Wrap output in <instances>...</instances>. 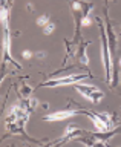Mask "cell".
I'll return each instance as SVG.
<instances>
[{
  "label": "cell",
  "instance_id": "obj_1",
  "mask_svg": "<svg viewBox=\"0 0 121 147\" xmlns=\"http://www.w3.org/2000/svg\"><path fill=\"white\" fill-rule=\"evenodd\" d=\"M74 86H75V89L80 92L86 100L92 101V103H98V101L103 98V92L100 89H97V87L92 86V84H81V83H77V84H74Z\"/></svg>",
  "mask_w": 121,
  "mask_h": 147
},
{
  "label": "cell",
  "instance_id": "obj_2",
  "mask_svg": "<svg viewBox=\"0 0 121 147\" xmlns=\"http://www.w3.org/2000/svg\"><path fill=\"white\" fill-rule=\"evenodd\" d=\"M92 121H94V126L97 127V130L100 132H106L109 130L112 123H110V117L107 113H98V115H91Z\"/></svg>",
  "mask_w": 121,
  "mask_h": 147
},
{
  "label": "cell",
  "instance_id": "obj_3",
  "mask_svg": "<svg viewBox=\"0 0 121 147\" xmlns=\"http://www.w3.org/2000/svg\"><path fill=\"white\" fill-rule=\"evenodd\" d=\"M87 75L86 74H81V75H69V77H64V78H58V80H52V81H48L46 83V86H64V84H77V83H80V80L83 78H86Z\"/></svg>",
  "mask_w": 121,
  "mask_h": 147
},
{
  "label": "cell",
  "instance_id": "obj_4",
  "mask_svg": "<svg viewBox=\"0 0 121 147\" xmlns=\"http://www.w3.org/2000/svg\"><path fill=\"white\" fill-rule=\"evenodd\" d=\"M72 115H75L74 110H60V112L46 115L45 119H46V121H62V119H66L69 117H72Z\"/></svg>",
  "mask_w": 121,
  "mask_h": 147
},
{
  "label": "cell",
  "instance_id": "obj_5",
  "mask_svg": "<svg viewBox=\"0 0 121 147\" xmlns=\"http://www.w3.org/2000/svg\"><path fill=\"white\" fill-rule=\"evenodd\" d=\"M49 17L48 16H40L39 18H37V25H40V26H48L49 25Z\"/></svg>",
  "mask_w": 121,
  "mask_h": 147
},
{
  "label": "cell",
  "instance_id": "obj_6",
  "mask_svg": "<svg viewBox=\"0 0 121 147\" xmlns=\"http://www.w3.org/2000/svg\"><path fill=\"white\" fill-rule=\"evenodd\" d=\"M54 29H55V25H54V23H49L48 26H45V29H43V32H45L46 35H49V34H51V32H52Z\"/></svg>",
  "mask_w": 121,
  "mask_h": 147
},
{
  "label": "cell",
  "instance_id": "obj_7",
  "mask_svg": "<svg viewBox=\"0 0 121 147\" xmlns=\"http://www.w3.org/2000/svg\"><path fill=\"white\" fill-rule=\"evenodd\" d=\"M22 57H23V58H31V57H32V52H31V51H23V52H22Z\"/></svg>",
  "mask_w": 121,
  "mask_h": 147
},
{
  "label": "cell",
  "instance_id": "obj_8",
  "mask_svg": "<svg viewBox=\"0 0 121 147\" xmlns=\"http://www.w3.org/2000/svg\"><path fill=\"white\" fill-rule=\"evenodd\" d=\"M81 23H83V26H89V25H91V18H89V17H84V18L81 20Z\"/></svg>",
  "mask_w": 121,
  "mask_h": 147
},
{
  "label": "cell",
  "instance_id": "obj_9",
  "mask_svg": "<svg viewBox=\"0 0 121 147\" xmlns=\"http://www.w3.org/2000/svg\"><path fill=\"white\" fill-rule=\"evenodd\" d=\"M35 55H37V57H39V58H43L46 54H45V52H39V54H35Z\"/></svg>",
  "mask_w": 121,
  "mask_h": 147
},
{
  "label": "cell",
  "instance_id": "obj_10",
  "mask_svg": "<svg viewBox=\"0 0 121 147\" xmlns=\"http://www.w3.org/2000/svg\"><path fill=\"white\" fill-rule=\"evenodd\" d=\"M120 66H121V58H120Z\"/></svg>",
  "mask_w": 121,
  "mask_h": 147
}]
</instances>
